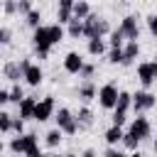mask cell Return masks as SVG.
Masks as SVG:
<instances>
[{"label": "cell", "mask_w": 157, "mask_h": 157, "mask_svg": "<svg viewBox=\"0 0 157 157\" xmlns=\"http://www.w3.org/2000/svg\"><path fill=\"white\" fill-rule=\"evenodd\" d=\"M32 44H34V54L39 61L49 59V52H52V34H49V25H42L32 32Z\"/></svg>", "instance_id": "1"}, {"label": "cell", "mask_w": 157, "mask_h": 157, "mask_svg": "<svg viewBox=\"0 0 157 157\" xmlns=\"http://www.w3.org/2000/svg\"><path fill=\"white\" fill-rule=\"evenodd\" d=\"M113 29H110V22L105 17H98V15H88L83 20V37L86 39H93V37H108Z\"/></svg>", "instance_id": "2"}, {"label": "cell", "mask_w": 157, "mask_h": 157, "mask_svg": "<svg viewBox=\"0 0 157 157\" xmlns=\"http://www.w3.org/2000/svg\"><path fill=\"white\" fill-rule=\"evenodd\" d=\"M54 120H56V128H61L66 135H76L81 130V123L76 118V113H71L69 108H59L54 113Z\"/></svg>", "instance_id": "3"}, {"label": "cell", "mask_w": 157, "mask_h": 157, "mask_svg": "<svg viewBox=\"0 0 157 157\" xmlns=\"http://www.w3.org/2000/svg\"><path fill=\"white\" fill-rule=\"evenodd\" d=\"M118 96H120V88H118V83H113V81L103 83V86L98 88V103H101V108H105V110H113V108L118 105Z\"/></svg>", "instance_id": "4"}, {"label": "cell", "mask_w": 157, "mask_h": 157, "mask_svg": "<svg viewBox=\"0 0 157 157\" xmlns=\"http://www.w3.org/2000/svg\"><path fill=\"white\" fill-rule=\"evenodd\" d=\"M155 103H157V96H155V93H150L147 88H145V91H135V93H132V110H135V113H145V110L155 108Z\"/></svg>", "instance_id": "5"}, {"label": "cell", "mask_w": 157, "mask_h": 157, "mask_svg": "<svg viewBox=\"0 0 157 157\" xmlns=\"http://www.w3.org/2000/svg\"><path fill=\"white\" fill-rule=\"evenodd\" d=\"M49 118H54V96H44L42 101H37V108H34L37 123H47Z\"/></svg>", "instance_id": "6"}, {"label": "cell", "mask_w": 157, "mask_h": 157, "mask_svg": "<svg viewBox=\"0 0 157 157\" xmlns=\"http://www.w3.org/2000/svg\"><path fill=\"white\" fill-rule=\"evenodd\" d=\"M135 74H137V81H140L145 88H150V86L157 81V71H155V64H152V61H140L137 69H135Z\"/></svg>", "instance_id": "7"}, {"label": "cell", "mask_w": 157, "mask_h": 157, "mask_svg": "<svg viewBox=\"0 0 157 157\" xmlns=\"http://www.w3.org/2000/svg\"><path fill=\"white\" fill-rule=\"evenodd\" d=\"M130 132H135L140 140H145V137L152 135V125L142 113H137V118H132V123H130Z\"/></svg>", "instance_id": "8"}, {"label": "cell", "mask_w": 157, "mask_h": 157, "mask_svg": "<svg viewBox=\"0 0 157 157\" xmlns=\"http://www.w3.org/2000/svg\"><path fill=\"white\" fill-rule=\"evenodd\" d=\"M137 15H125L123 20H120V29L125 32V37L128 39H140V25H137Z\"/></svg>", "instance_id": "9"}, {"label": "cell", "mask_w": 157, "mask_h": 157, "mask_svg": "<svg viewBox=\"0 0 157 157\" xmlns=\"http://www.w3.org/2000/svg\"><path fill=\"white\" fill-rule=\"evenodd\" d=\"M83 66H86V61H83V56L78 52H69L64 56V71L66 74H81Z\"/></svg>", "instance_id": "10"}, {"label": "cell", "mask_w": 157, "mask_h": 157, "mask_svg": "<svg viewBox=\"0 0 157 157\" xmlns=\"http://www.w3.org/2000/svg\"><path fill=\"white\" fill-rule=\"evenodd\" d=\"M34 108H37V98H32V96H25L20 103H17V115L22 118V120H34Z\"/></svg>", "instance_id": "11"}, {"label": "cell", "mask_w": 157, "mask_h": 157, "mask_svg": "<svg viewBox=\"0 0 157 157\" xmlns=\"http://www.w3.org/2000/svg\"><path fill=\"white\" fill-rule=\"evenodd\" d=\"M2 76H5L10 83H20V78H25L20 61H5V66H2Z\"/></svg>", "instance_id": "12"}, {"label": "cell", "mask_w": 157, "mask_h": 157, "mask_svg": "<svg viewBox=\"0 0 157 157\" xmlns=\"http://www.w3.org/2000/svg\"><path fill=\"white\" fill-rule=\"evenodd\" d=\"M76 96L83 101V103H88V101H93V98H98V88L93 86V81L91 78H86L81 86H78V91H76Z\"/></svg>", "instance_id": "13"}, {"label": "cell", "mask_w": 157, "mask_h": 157, "mask_svg": "<svg viewBox=\"0 0 157 157\" xmlns=\"http://www.w3.org/2000/svg\"><path fill=\"white\" fill-rule=\"evenodd\" d=\"M123 52H125V61H123V66H130V64L140 56V42H137V39H128L125 47H123Z\"/></svg>", "instance_id": "14"}, {"label": "cell", "mask_w": 157, "mask_h": 157, "mask_svg": "<svg viewBox=\"0 0 157 157\" xmlns=\"http://www.w3.org/2000/svg\"><path fill=\"white\" fill-rule=\"evenodd\" d=\"M25 81H27L29 86H39V83L44 81V71H42V66H39V64H29L27 71H25Z\"/></svg>", "instance_id": "15"}, {"label": "cell", "mask_w": 157, "mask_h": 157, "mask_svg": "<svg viewBox=\"0 0 157 157\" xmlns=\"http://www.w3.org/2000/svg\"><path fill=\"white\" fill-rule=\"evenodd\" d=\"M123 125H110L105 132H103V140L108 142V147H115V145H120L123 142Z\"/></svg>", "instance_id": "16"}, {"label": "cell", "mask_w": 157, "mask_h": 157, "mask_svg": "<svg viewBox=\"0 0 157 157\" xmlns=\"http://www.w3.org/2000/svg\"><path fill=\"white\" fill-rule=\"evenodd\" d=\"M86 52H88L91 56H103V54H105V39H103V37H93V39H88Z\"/></svg>", "instance_id": "17"}, {"label": "cell", "mask_w": 157, "mask_h": 157, "mask_svg": "<svg viewBox=\"0 0 157 157\" xmlns=\"http://www.w3.org/2000/svg\"><path fill=\"white\" fill-rule=\"evenodd\" d=\"M25 157H37L42 150H39V145H37V135L34 132H25Z\"/></svg>", "instance_id": "18"}, {"label": "cell", "mask_w": 157, "mask_h": 157, "mask_svg": "<svg viewBox=\"0 0 157 157\" xmlns=\"http://www.w3.org/2000/svg\"><path fill=\"white\" fill-rule=\"evenodd\" d=\"M125 42H128V37H125V32L120 29V25L108 34V44H110V49H118V47H125Z\"/></svg>", "instance_id": "19"}, {"label": "cell", "mask_w": 157, "mask_h": 157, "mask_svg": "<svg viewBox=\"0 0 157 157\" xmlns=\"http://www.w3.org/2000/svg\"><path fill=\"white\" fill-rule=\"evenodd\" d=\"M64 135H66V132H64L61 128H52V130L44 135L47 147H59V145H61V140H64Z\"/></svg>", "instance_id": "20"}, {"label": "cell", "mask_w": 157, "mask_h": 157, "mask_svg": "<svg viewBox=\"0 0 157 157\" xmlns=\"http://www.w3.org/2000/svg\"><path fill=\"white\" fill-rule=\"evenodd\" d=\"M66 32H69V37H71V39H78V37H83V20L74 17V20L66 25Z\"/></svg>", "instance_id": "21"}, {"label": "cell", "mask_w": 157, "mask_h": 157, "mask_svg": "<svg viewBox=\"0 0 157 157\" xmlns=\"http://www.w3.org/2000/svg\"><path fill=\"white\" fill-rule=\"evenodd\" d=\"M88 15H91V5H88V0H76V5H74V17L86 20Z\"/></svg>", "instance_id": "22"}, {"label": "cell", "mask_w": 157, "mask_h": 157, "mask_svg": "<svg viewBox=\"0 0 157 157\" xmlns=\"http://www.w3.org/2000/svg\"><path fill=\"white\" fill-rule=\"evenodd\" d=\"M76 118H78L81 128H83V125H86V128H88V125H93V110H91V108H86V105H81V108L76 110Z\"/></svg>", "instance_id": "23"}, {"label": "cell", "mask_w": 157, "mask_h": 157, "mask_svg": "<svg viewBox=\"0 0 157 157\" xmlns=\"http://www.w3.org/2000/svg\"><path fill=\"white\" fill-rule=\"evenodd\" d=\"M140 142H142V140H140L135 132H130V130H128V132L123 135V142H120V145H123L125 150H130V152H132V150H137V147H140Z\"/></svg>", "instance_id": "24"}, {"label": "cell", "mask_w": 157, "mask_h": 157, "mask_svg": "<svg viewBox=\"0 0 157 157\" xmlns=\"http://www.w3.org/2000/svg\"><path fill=\"white\" fill-rule=\"evenodd\" d=\"M105 59H108V64H120L123 66V61H125V52H123V47H118V49H108V54H105Z\"/></svg>", "instance_id": "25"}, {"label": "cell", "mask_w": 157, "mask_h": 157, "mask_svg": "<svg viewBox=\"0 0 157 157\" xmlns=\"http://www.w3.org/2000/svg\"><path fill=\"white\" fill-rule=\"evenodd\" d=\"M115 108L128 113V110L132 108V93H128V91H120V96H118V105H115ZM115 108H113V110H115Z\"/></svg>", "instance_id": "26"}, {"label": "cell", "mask_w": 157, "mask_h": 157, "mask_svg": "<svg viewBox=\"0 0 157 157\" xmlns=\"http://www.w3.org/2000/svg\"><path fill=\"white\" fill-rule=\"evenodd\" d=\"M12 115L7 113V110H0V132L2 135H7V132H12Z\"/></svg>", "instance_id": "27"}, {"label": "cell", "mask_w": 157, "mask_h": 157, "mask_svg": "<svg viewBox=\"0 0 157 157\" xmlns=\"http://www.w3.org/2000/svg\"><path fill=\"white\" fill-rule=\"evenodd\" d=\"M7 147H10V152H15V155H25V135H17V137H12L10 142H7Z\"/></svg>", "instance_id": "28"}, {"label": "cell", "mask_w": 157, "mask_h": 157, "mask_svg": "<svg viewBox=\"0 0 157 157\" xmlns=\"http://www.w3.org/2000/svg\"><path fill=\"white\" fill-rule=\"evenodd\" d=\"M25 25H27V27H32V29L42 27V12H39V10H32L29 15H25Z\"/></svg>", "instance_id": "29"}, {"label": "cell", "mask_w": 157, "mask_h": 157, "mask_svg": "<svg viewBox=\"0 0 157 157\" xmlns=\"http://www.w3.org/2000/svg\"><path fill=\"white\" fill-rule=\"evenodd\" d=\"M74 20V10H66V7H56V22L59 25H69Z\"/></svg>", "instance_id": "30"}, {"label": "cell", "mask_w": 157, "mask_h": 157, "mask_svg": "<svg viewBox=\"0 0 157 157\" xmlns=\"http://www.w3.org/2000/svg\"><path fill=\"white\" fill-rule=\"evenodd\" d=\"M49 34H52V44H59L64 39V27L56 22V25H49Z\"/></svg>", "instance_id": "31"}, {"label": "cell", "mask_w": 157, "mask_h": 157, "mask_svg": "<svg viewBox=\"0 0 157 157\" xmlns=\"http://www.w3.org/2000/svg\"><path fill=\"white\" fill-rule=\"evenodd\" d=\"M22 98H25V88L20 83H12L10 86V103H20Z\"/></svg>", "instance_id": "32"}, {"label": "cell", "mask_w": 157, "mask_h": 157, "mask_svg": "<svg viewBox=\"0 0 157 157\" xmlns=\"http://www.w3.org/2000/svg\"><path fill=\"white\" fill-rule=\"evenodd\" d=\"M2 12H5V17L20 15V12H17V0H2Z\"/></svg>", "instance_id": "33"}, {"label": "cell", "mask_w": 157, "mask_h": 157, "mask_svg": "<svg viewBox=\"0 0 157 157\" xmlns=\"http://www.w3.org/2000/svg\"><path fill=\"white\" fill-rule=\"evenodd\" d=\"M110 120H113V125H125V120H128V113L125 110H113V115H110Z\"/></svg>", "instance_id": "34"}, {"label": "cell", "mask_w": 157, "mask_h": 157, "mask_svg": "<svg viewBox=\"0 0 157 157\" xmlns=\"http://www.w3.org/2000/svg\"><path fill=\"white\" fill-rule=\"evenodd\" d=\"M34 7H32V0H17V12L25 17V15H29Z\"/></svg>", "instance_id": "35"}, {"label": "cell", "mask_w": 157, "mask_h": 157, "mask_svg": "<svg viewBox=\"0 0 157 157\" xmlns=\"http://www.w3.org/2000/svg\"><path fill=\"white\" fill-rule=\"evenodd\" d=\"M10 42H12V29H10V27H2V29H0V44L7 47Z\"/></svg>", "instance_id": "36"}, {"label": "cell", "mask_w": 157, "mask_h": 157, "mask_svg": "<svg viewBox=\"0 0 157 157\" xmlns=\"http://www.w3.org/2000/svg\"><path fill=\"white\" fill-rule=\"evenodd\" d=\"M12 132H17V135H25V120H22L20 115L12 120Z\"/></svg>", "instance_id": "37"}, {"label": "cell", "mask_w": 157, "mask_h": 157, "mask_svg": "<svg viewBox=\"0 0 157 157\" xmlns=\"http://www.w3.org/2000/svg\"><path fill=\"white\" fill-rule=\"evenodd\" d=\"M147 29H150V34H152V37H157V12L147 17Z\"/></svg>", "instance_id": "38"}, {"label": "cell", "mask_w": 157, "mask_h": 157, "mask_svg": "<svg viewBox=\"0 0 157 157\" xmlns=\"http://www.w3.org/2000/svg\"><path fill=\"white\" fill-rule=\"evenodd\" d=\"M93 74H96V66H93V64H86V66L81 69V74H78V76H81V78H91Z\"/></svg>", "instance_id": "39"}, {"label": "cell", "mask_w": 157, "mask_h": 157, "mask_svg": "<svg viewBox=\"0 0 157 157\" xmlns=\"http://www.w3.org/2000/svg\"><path fill=\"white\" fill-rule=\"evenodd\" d=\"M103 157H128L123 150H118V147H108L105 152H103Z\"/></svg>", "instance_id": "40"}, {"label": "cell", "mask_w": 157, "mask_h": 157, "mask_svg": "<svg viewBox=\"0 0 157 157\" xmlns=\"http://www.w3.org/2000/svg\"><path fill=\"white\" fill-rule=\"evenodd\" d=\"M10 103V88H0V105Z\"/></svg>", "instance_id": "41"}, {"label": "cell", "mask_w": 157, "mask_h": 157, "mask_svg": "<svg viewBox=\"0 0 157 157\" xmlns=\"http://www.w3.org/2000/svg\"><path fill=\"white\" fill-rule=\"evenodd\" d=\"M59 5L56 7H66V10H74V5H76V0H56Z\"/></svg>", "instance_id": "42"}, {"label": "cell", "mask_w": 157, "mask_h": 157, "mask_svg": "<svg viewBox=\"0 0 157 157\" xmlns=\"http://www.w3.org/2000/svg\"><path fill=\"white\" fill-rule=\"evenodd\" d=\"M81 157H98V152H96L93 147H86V150L81 152Z\"/></svg>", "instance_id": "43"}, {"label": "cell", "mask_w": 157, "mask_h": 157, "mask_svg": "<svg viewBox=\"0 0 157 157\" xmlns=\"http://www.w3.org/2000/svg\"><path fill=\"white\" fill-rule=\"evenodd\" d=\"M128 157H145V155H142V152H140V150H132V152H130V155H128Z\"/></svg>", "instance_id": "44"}, {"label": "cell", "mask_w": 157, "mask_h": 157, "mask_svg": "<svg viewBox=\"0 0 157 157\" xmlns=\"http://www.w3.org/2000/svg\"><path fill=\"white\" fill-rule=\"evenodd\" d=\"M152 150H155V155H157V137L152 140Z\"/></svg>", "instance_id": "45"}, {"label": "cell", "mask_w": 157, "mask_h": 157, "mask_svg": "<svg viewBox=\"0 0 157 157\" xmlns=\"http://www.w3.org/2000/svg\"><path fill=\"white\" fill-rule=\"evenodd\" d=\"M64 157H81V155H74V152H66Z\"/></svg>", "instance_id": "46"}, {"label": "cell", "mask_w": 157, "mask_h": 157, "mask_svg": "<svg viewBox=\"0 0 157 157\" xmlns=\"http://www.w3.org/2000/svg\"><path fill=\"white\" fill-rule=\"evenodd\" d=\"M37 157H49V155H44V152H39V155H37Z\"/></svg>", "instance_id": "47"}, {"label": "cell", "mask_w": 157, "mask_h": 157, "mask_svg": "<svg viewBox=\"0 0 157 157\" xmlns=\"http://www.w3.org/2000/svg\"><path fill=\"white\" fill-rule=\"evenodd\" d=\"M49 157H64V155H49Z\"/></svg>", "instance_id": "48"}, {"label": "cell", "mask_w": 157, "mask_h": 157, "mask_svg": "<svg viewBox=\"0 0 157 157\" xmlns=\"http://www.w3.org/2000/svg\"><path fill=\"white\" fill-rule=\"evenodd\" d=\"M155 157H157V155H155Z\"/></svg>", "instance_id": "49"}, {"label": "cell", "mask_w": 157, "mask_h": 157, "mask_svg": "<svg viewBox=\"0 0 157 157\" xmlns=\"http://www.w3.org/2000/svg\"><path fill=\"white\" fill-rule=\"evenodd\" d=\"M155 59H157V56H155Z\"/></svg>", "instance_id": "50"}]
</instances>
